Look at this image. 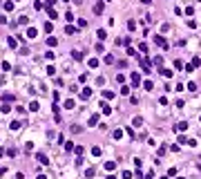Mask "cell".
Here are the masks:
<instances>
[{
  "instance_id": "7a4b0ae2",
  "label": "cell",
  "mask_w": 201,
  "mask_h": 179,
  "mask_svg": "<svg viewBox=\"0 0 201 179\" xmlns=\"http://www.w3.org/2000/svg\"><path fill=\"white\" fill-rule=\"evenodd\" d=\"M159 74H161V76H165V79H170V76H172V72H170V69H163V67L159 69Z\"/></svg>"
},
{
  "instance_id": "52a82bcc",
  "label": "cell",
  "mask_w": 201,
  "mask_h": 179,
  "mask_svg": "<svg viewBox=\"0 0 201 179\" xmlns=\"http://www.w3.org/2000/svg\"><path fill=\"white\" fill-rule=\"evenodd\" d=\"M94 11H96V14H100V11H103V2H96V7H94Z\"/></svg>"
},
{
  "instance_id": "8992f818",
  "label": "cell",
  "mask_w": 201,
  "mask_h": 179,
  "mask_svg": "<svg viewBox=\"0 0 201 179\" xmlns=\"http://www.w3.org/2000/svg\"><path fill=\"white\" fill-rule=\"evenodd\" d=\"M56 43H58V40H56V38H54V36H51V38H47V45H49V47H54V45H56Z\"/></svg>"
},
{
  "instance_id": "3957f363",
  "label": "cell",
  "mask_w": 201,
  "mask_h": 179,
  "mask_svg": "<svg viewBox=\"0 0 201 179\" xmlns=\"http://www.w3.org/2000/svg\"><path fill=\"white\" fill-rule=\"evenodd\" d=\"M154 40H156V45H161V47H168V43H165V40H163V38H161V36H156Z\"/></svg>"
},
{
  "instance_id": "5b68a950",
  "label": "cell",
  "mask_w": 201,
  "mask_h": 179,
  "mask_svg": "<svg viewBox=\"0 0 201 179\" xmlns=\"http://www.w3.org/2000/svg\"><path fill=\"white\" fill-rule=\"evenodd\" d=\"M36 34H38V32H36L34 27H29V29H27V36H29V38H36Z\"/></svg>"
},
{
  "instance_id": "5bb4252c",
  "label": "cell",
  "mask_w": 201,
  "mask_h": 179,
  "mask_svg": "<svg viewBox=\"0 0 201 179\" xmlns=\"http://www.w3.org/2000/svg\"><path fill=\"white\" fill-rule=\"evenodd\" d=\"M107 179H114V177H107Z\"/></svg>"
},
{
  "instance_id": "ba28073f",
  "label": "cell",
  "mask_w": 201,
  "mask_h": 179,
  "mask_svg": "<svg viewBox=\"0 0 201 179\" xmlns=\"http://www.w3.org/2000/svg\"><path fill=\"white\" fill-rule=\"evenodd\" d=\"M89 94H92V92H89V90H87V87H85L83 92H81V96H83V98H89Z\"/></svg>"
},
{
  "instance_id": "9c48e42d",
  "label": "cell",
  "mask_w": 201,
  "mask_h": 179,
  "mask_svg": "<svg viewBox=\"0 0 201 179\" xmlns=\"http://www.w3.org/2000/svg\"><path fill=\"white\" fill-rule=\"evenodd\" d=\"M96 36H98L100 40H105V38H107V36H105V32H103V29H98V32H96Z\"/></svg>"
},
{
  "instance_id": "277c9868",
  "label": "cell",
  "mask_w": 201,
  "mask_h": 179,
  "mask_svg": "<svg viewBox=\"0 0 201 179\" xmlns=\"http://www.w3.org/2000/svg\"><path fill=\"white\" fill-rule=\"evenodd\" d=\"M72 56H74V58H76V61H83V54H81V52H76V49H74V52H72Z\"/></svg>"
},
{
  "instance_id": "8fae6325",
  "label": "cell",
  "mask_w": 201,
  "mask_h": 179,
  "mask_svg": "<svg viewBox=\"0 0 201 179\" xmlns=\"http://www.w3.org/2000/svg\"><path fill=\"white\" fill-rule=\"evenodd\" d=\"M18 22H20V25H27V22H29V18H27V16H20V20H18Z\"/></svg>"
},
{
  "instance_id": "4fadbf2b",
  "label": "cell",
  "mask_w": 201,
  "mask_h": 179,
  "mask_svg": "<svg viewBox=\"0 0 201 179\" xmlns=\"http://www.w3.org/2000/svg\"><path fill=\"white\" fill-rule=\"evenodd\" d=\"M38 179H47V177H45V175H38Z\"/></svg>"
},
{
  "instance_id": "30bf717a",
  "label": "cell",
  "mask_w": 201,
  "mask_h": 179,
  "mask_svg": "<svg viewBox=\"0 0 201 179\" xmlns=\"http://www.w3.org/2000/svg\"><path fill=\"white\" fill-rule=\"evenodd\" d=\"M96 123H98V116H96V114H94V116H92V119H89V125H96Z\"/></svg>"
},
{
  "instance_id": "6da1fadb",
  "label": "cell",
  "mask_w": 201,
  "mask_h": 179,
  "mask_svg": "<svg viewBox=\"0 0 201 179\" xmlns=\"http://www.w3.org/2000/svg\"><path fill=\"white\" fill-rule=\"evenodd\" d=\"M36 159H38L40 163H49V161H47V155H43V152H38V155H36Z\"/></svg>"
},
{
  "instance_id": "7c38bea8",
  "label": "cell",
  "mask_w": 201,
  "mask_h": 179,
  "mask_svg": "<svg viewBox=\"0 0 201 179\" xmlns=\"http://www.w3.org/2000/svg\"><path fill=\"white\" fill-rule=\"evenodd\" d=\"M87 63H89V67H96V65H98V61H96V58H89Z\"/></svg>"
}]
</instances>
